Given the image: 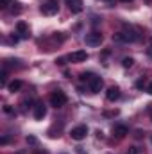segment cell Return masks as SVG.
<instances>
[{"label":"cell","instance_id":"obj_1","mask_svg":"<svg viewBox=\"0 0 152 154\" xmlns=\"http://www.w3.org/2000/svg\"><path fill=\"white\" fill-rule=\"evenodd\" d=\"M81 81L82 82H86V86L90 88V91L91 93H99L100 90H102V79L99 75H95V74H82L81 75Z\"/></svg>","mask_w":152,"mask_h":154},{"label":"cell","instance_id":"obj_2","mask_svg":"<svg viewBox=\"0 0 152 154\" xmlns=\"http://www.w3.org/2000/svg\"><path fill=\"white\" fill-rule=\"evenodd\" d=\"M50 106H54L56 109L57 108H63L65 104H66V95H65V91H61V90H56V91H52V95H50Z\"/></svg>","mask_w":152,"mask_h":154},{"label":"cell","instance_id":"obj_3","mask_svg":"<svg viewBox=\"0 0 152 154\" xmlns=\"http://www.w3.org/2000/svg\"><path fill=\"white\" fill-rule=\"evenodd\" d=\"M84 43H86L88 47H99V45L102 43V34H100L99 31H91V32H88V34L84 36Z\"/></svg>","mask_w":152,"mask_h":154},{"label":"cell","instance_id":"obj_4","mask_svg":"<svg viewBox=\"0 0 152 154\" xmlns=\"http://www.w3.org/2000/svg\"><path fill=\"white\" fill-rule=\"evenodd\" d=\"M57 11H59L57 0H48L47 4L41 5V13H43L45 16H54V14H57Z\"/></svg>","mask_w":152,"mask_h":154},{"label":"cell","instance_id":"obj_5","mask_svg":"<svg viewBox=\"0 0 152 154\" xmlns=\"http://www.w3.org/2000/svg\"><path fill=\"white\" fill-rule=\"evenodd\" d=\"M86 134H88V127H86V125H77V127H74V129L70 131V136H72L74 140H77V142L84 140Z\"/></svg>","mask_w":152,"mask_h":154},{"label":"cell","instance_id":"obj_6","mask_svg":"<svg viewBox=\"0 0 152 154\" xmlns=\"http://www.w3.org/2000/svg\"><path fill=\"white\" fill-rule=\"evenodd\" d=\"M68 59L74 61V63H82V61L88 59V52H86V50H75V52H72V54L68 56Z\"/></svg>","mask_w":152,"mask_h":154},{"label":"cell","instance_id":"obj_7","mask_svg":"<svg viewBox=\"0 0 152 154\" xmlns=\"http://www.w3.org/2000/svg\"><path fill=\"white\" fill-rule=\"evenodd\" d=\"M106 99H108L109 102H114V100L120 99V90H118V86H109V88H108V91H106Z\"/></svg>","mask_w":152,"mask_h":154},{"label":"cell","instance_id":"obj_8","mask_svg":"<svg viewBox=\"0 0 152 154\" xmlns=\"http://www.w3.org/2000/svg\"><path fill=\"white\" fill-rule=\"evenodd\" d=\"M47 115V108L43 102H36L34 104V118L36 120H43V116Z\"/></svg>","mask_w":152,"mask_h":154},{"label":"cell","instance_id":"obj_9","mask_svg":"<svg viewBox=\"0 0 152 154\" xmlns=\"http://www.w3.org/2000/svg\"><path fill=\"white\" fill-rule=\"evenodd\" d=\"M66 4L74 14H79L82 11V0H66Z\"/></svg>","mask_w":152,"mask_h":154},{"label":"cell","instance_id":"obj_10","mask_svg":"<svg viewBox=\"0 0 152 154\" xmlns=\"http://www.w3.org/2000/svg\"><path fill=\"white\" fill-rule=\"evenodd\" d=\"M127 133H129V129H127L125 125H122V124H118V125L113 127V134L116 136V138H123Z\"/></svg>","mask_w":152,"mask_h":154},{"label":"cell","instance_id":"obj_11","mask_svg":"<svg viewBox=\"0 0 152 154\" xmlns=\"http://www.w3.org/2000/svg\"><path fill=\"white\" fill-rule=\"evenodd\" d=\"M16 31L22 34V38H27V36H29V27H27L25 22H18V23H16Z\"/></svg>","mask_w":152,"mask_h":154},{"label":"cell","instance_id":"obj_12","mask_svg":"<svg viewBox=\"0 0 152 154\" xmlns=\"http://www.w3.org/2000/svg\"><path fill=\"white\" fill-rule=\"evenodd\" d=\"M22 86H23V82H22L20 79H16V81L9 82V86H7V88H9V91H11V93H14V91H18V90L22 88Z\"/></svg>","mask_w":152,"mask_h":154},{"label":"cell","instance_id":"obj_13","mask_svg":"<svg viewBox=\"0 0 152 154\" xmlns=\"http://www.w3.org/2000/svg\"><path fill=\"white\" fill-rule=\"evenodd\" d=\"M122 65H123V68H131V66L134 65V59H132V57H123Z\"/></svg>","mask_w":152,"mask_h":154},{"label":"cell","instance_id":"obj_14","mask_svg":"<svg viewBox=\"0 0 152 154\" xmlns=\"http://www.w3.org/2000/svg\"><path fill=\"white\" fill-rule=\"evenodd\" d=\"M13 5H14V7L11 9V11H13V14H20V13H22V7H20V4H18V2H14Z\"/></svg>","mask_w":152,"mask_h":154},{"label":"cell","instance_id":"obj_15","mask_svg":"<svg viewBox=\"0 0 152 154\" xmlns=\"http://www.w3.org/2000/svg\"><path fill=\"white\" fill-rule=\"evenodd\" d=\"M129 154H143V151H141V149H138V147H131Z\"/></svg>","mask_w":152,"mask_h":154},{"label":"cell","instance_id":"obj_16","mask_svg":"<svg viewBox=\"0 0 152 154\" xmlns=\"http://www.w3.org/2000/svg\"><path fill=\"white\" fill-rule=\"evenodd\" d=\"M27 143H32L34 145V143H38V138L36 136H27Z\"/></svg>","mask_w":152,"mask_h":154},{"label":"cell","instance_id":"obj_17","mask_svg":"<svg viewBox=\"0 0 152 154\" xmlns=\"http://www.w3.org/2000/svg\"><path fill=\"white\" fill-rule=\"evenodd\" d=\"M114 115H118V109H114V111H106V113H104V116H114Z\"/></svg>","mask_w":152,"mask_h":154},{"label":"cell","instance_id":"obj_18","mask_svg":"<svg viewBox=\"0 0 152 154\" xmlns=\"http://www.w3.org/2000/svg\"><path fill=\"white\" fill-rule=\"evenodd\" d=\"M9 4H11V0H2V5H0V7H2V9H5Z\"/></svg>","mask_w":152,"mask_h":154},{"label":"cell","instance_id":"obj_19","mask_svg":"<svg viewBox=\"0 0 152 154\" xmlns=\"http://www.w3.org/2000/svg\"><path fill=\"white\" fill-rule=\"evenodd\" d=\"M143 84H145V79H140V81H138V82H136V86H138V88H141V86H143Z\"/></svg>","mask_w":152,"mask_h":154},{"label":"cell","instance_id":"obj_20","mask_svg":"<svg viewBox=\"0 0 152 154\" xmlns=\"http://www.w3.org/2000/svg\"><path fill=\"white\" fill-rule=\"evenodd\" d=\"M149 56H152V38L149 39Z\"/></svg>","mask_w":152,"mask_h":154},{"label":"cell","instance_id":"obj_21","mask_svg":"<svg viewBox=\"0 0 152 154\" xmlns=\"http://www.w3.org/2000/svg\"><path fill=\"white\" fill-rule=\"evenodd\" d=\"M4 111H5V113H13V109H11V106H4Z\"/></svg>","mask_w":152,"mask_h":154},{"label":"cell","instance_id":"obj_22","mask_svg":"<svg viewBox=\"0 0 152 154\" xmlns=\"http://www.w3.org/2000/svg\"><path fill=\"white\" fill-rule=\"evenodd\" d=\"M147 93H150L152 95V82H149V86H147Z\"/></svg>","mask_w":152,"mask_h":154},{"label":"cell","instance_id":"obj_23","mask_svg":"<svg viewBox=\"0 0 152 154\" xmlns=\"http://www.w3.org/2000/svg\"><path fill=\"white\" fill-rule=\"evenodd\" d=\"M7 142H9V140H7V138H5V136H4V138H2V140H0V143H2V145H5V143H7Z\"/></svg>","mask_w":152,"mask_h":154},{"label":"cell","instance_id":"obj_24","mask_svg":"<svg viewBox=\"0 0 152 154\" xmlns=\"http://www.w3.org/2000/svg\"><path fill=\"white\" fill-rule=\"evenodd\" d=\"M32 154H48V152H47V151H34Z\"/></svg>","mask_w":152,"mask_h":154},{"label":"cell","instance_id":"obj_25","mask_svg":"<svg viewBox=\"0 0 152 154\" xmlns=\"http://www.w3.org/2000/svg\"><path fill=\"white\" fill-rule=\"evenodd\" d=\"M120 2H132V0H120Z\"/></svg>","mask_w":152,"mask_h":154},{"label":"cell","instance_id":"obj_26","mask_svg":"<svg viewBox=\"0 0 152 154\" xmlns=\"http://www.w3.org/2000/svg\"><path fill=\"white\" fill-rule=\"evenodd\" d=\"M150 140H152V138H150Z\"/></svg>","mask_w":152,"mask_h":154}]
</instances>
